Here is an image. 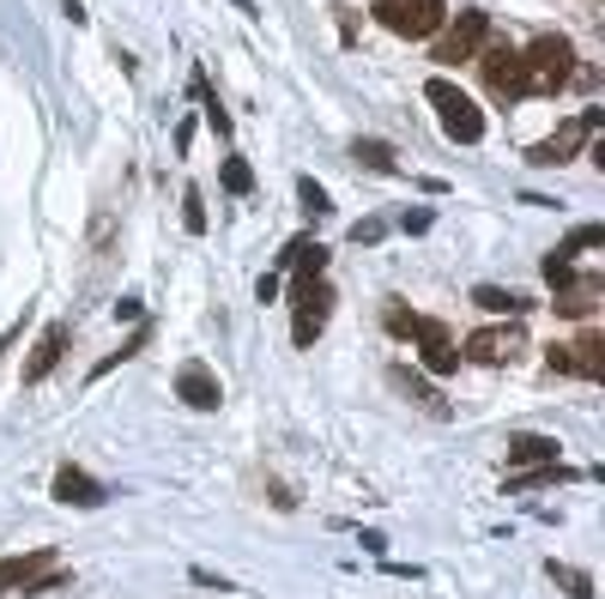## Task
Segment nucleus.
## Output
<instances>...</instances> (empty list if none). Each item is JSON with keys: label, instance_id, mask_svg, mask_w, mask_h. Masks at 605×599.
<instances>
[{"label": "nucleus", "instance_id": "f257e3e1", "mask_svg": "<svg viewBox=\"0 0 605 599\" xmlns=\"http://www.w3.org/2000/svg\"><path fill=\"white\" fill-rule=\"evenodd\" d=\"M424 97L436 104V116H442V133H448V140H461V145H478V140H485V109H478L473 97L454 85V79L436 73L430 85H424Z\"/></svg>", "mask_w": 605, "mask_h": 599}, {"label": "nucleus", "instance_id": "b1692460", "mask_svg": "<svg viewBox=\"0 0 605 599\" xmlns=\"http://www.w3.org/2000/svg\"><path fill=\"white\" fill-rule=\"evenodd\" d=\"M382 321H388V333H400V339H412V333H418V315H412V309H406V303H400V297H388Z\"/></svg>", "mask_w": 605, "mask_h": 599}, {"label": "nucleus", "instance_id": "20e7f679", "mask_svg": "<svg viewBox=\"0 0 605 599\" xmlns=\"http://www.w3.org/2000/svg\"><path fill=\"white\" fill-rule=\"evenodd\" d=\"M473 61H478V73H485V85H490V97H497V104H521V97H526V61H521V49L490 43V49H478Z\"/></svg>", "mask_w": 605, "mask_h": 599}, {"label": "nucleus", "instance_id": "5701e85b", "mask_svg": "<svg viewBox=\"0 0 605 599\" xmlns=\"http://www.w3.org/2000/svg\"><path fill=\"white\" fill-rule=\"evenodd\" d=\"M600 243H605V224H581V231H569L564 243H557V255L569 261V255H581V248H600Z\"/></svg>", "mask_w": 605, "mask_h": 599}, {"label": "nucleus", "instance_id": "72a5a7b5", "mask_svg": "<svg viewBox=\"0 0 605 599\" xmlns=\"http://www.w3.org/2000/svg\"><path fill=\"white\" fill-rule=\"evenodd\" d=\"M376 7H406V0H376Z\"/></svg>", "mask_w": 605, "mask_h": 599}, {"label": "nucleus", "instance_id": "1a4fd4ad", "mask_svg": "<svg viewBox=\"0 0 605 599\" xmlns=\"http://www.w3.org/2000/svg\"><path fill=\"white\" fill-rule=\"evenodd\" d=\"M412 339L424 345V369H430V376H454V369H461V352H454V339H448L442 321H424L418 315V333Z\"/></svg>", "mask_w": 605, "mask_h": 599}, {"label": "nucleus", "instance_id": "412c9836", "mask_svg": "<svg viewBox=\"0 0 605 599\" xmlns=\"http://www.w3.org/2000/svg\"><path fill=\"white\" fill-rule=\"evenodd\" d=\"M352 152H357V164H369L376 176H394V169H400V164H394V152H388L382 140H357Z\"/></svg>", "mask_w": 605, "mask_h": 599}, {"label": "nucleus", "instance_id": "ddd939ff", "mask_svg": "<svg viewBox=\"0 0 605 599\" xmlns=\"http://www.w3.org/2000/svg\"><path fill=\"white\" fill-rule=\"evenodd\" d=\"M61 352H67V321H55V327H43L37 352H31V364H25V381H43L55 364H61Z\"/></svg>", "mask_w": 605, "mask_h": 599}, {"label": "nucleus", "instance_id": "473e14b6", "mask_svg": "<svg viewBox=\"0 0 605 599\" xmlns=\"http://www.w3.org/2000/svg\"><path fill=\"white\" fill-rule=\"evenodd\" d=\"M254 297H261V303H273V297H278V273H266L261 285H254Z\"/></svg>", "mask_w": 605, "mask_h": 599}, {"label": "nucleus", "instance_id": "cd10ccee", "mask_svg": "<svg viewBox=\"0 0 605 599\" xmlns=\"http://www.w3.org/2000/svg\"><path fill=\"white\" fill-rule=\"evenodd\" d=\"M352 243H382V219H357L352 224Z\"/></svg>", "mask_w": 605, "mask_h": 599}, {"label": "nucleus", "instance_id": "c756f323", "mask_svg": "<svg viewBox=\"0 0 605 599\" xmlns=\"http://www.w3.org/2000/svg\"><path fill=\"white\" fill-rule=\"evenodd\" d=\"M545 364H551L557 376H569V345H551V352H545Z\"/></svg>", "mask_w": 605, "mask_h": 599}, {"label": "nucleus", "instance_id": "7ed1b4c3", "mask_svg": "<svg viewBox=\"0 0 605 599\" xmlns=\"http://www.w3.org/2000/svg\"><path fill=\"white\" fill-rule=\"evenodd\" d=\"M290 309H297L290 339L309 352V345L321 339V327H328V315H333V285L321 273H297V285H290Z\"/></svg>", "mask_w": 605, "mask_h": 599}, {"label": "nucleus", "instance_id": "f3484780", "mask_svg": "<svg viewBox=\"0 0 605 599\" xmlns=\"http://www.w3.org/2000/svg\"><path fill=\"white\" fill-rule=\"evenodd\" d=\"M388 381H394V388H400V394H406V400H412V406H424V412H430V418H448V406H442V394H430V388H424V381H418V376H412V369H388Z\"/></svg>", "mask_w": 605, "mask_h": 599}, {"label": "nucleus", "instance_id": "39448f33", "mask_svg": "<svg viewBox=\"0 0 605 599\" xmlns=\"http://www.w3.org/2000/svg\"><path fill=\"white\" fill-rule=\"evenodd\" d=\"M600 121H605V109H581L576 121H564V128L551 133V140H539L533 152H526V164H545V169H557V164H569V157L581 152V145L600 133Z\"/></svg>", "mask_w": 605, "mask_h": 599}, {"label": "nucleus", "instance_id": "423d86ee", "mask_svg": "<svg viewBox=\"0 0 605 599\" xmlns=\"http://www.w3.org/2000/svg\"><path fill=\"white\" fill-rule=\"evenodd\" d=\"M376 19H382L394 37H436V31L448 25V7L442 0H406V7H376Z\"/></svg>", "mask_w": 605, "mask_h": 599}, {"label": "nucleus", "instance_id": "bb28decb", "mask_svg": "<svg viewBox=\"0 0 605 599\" xmlns=\"http://www.w3.org/2000/svg\"><path fill=\"white\" fill-rule=\"evenodd\" d=\"M545 285L551 291H564V285H576V267L564 261V255H545Z\"/></svg>", "mask_w": 605, "mask_h": 599}, {"label": "nucleus", "instance_id": "a878e982", "mask_svg": "<svg viewBox=\"0 0 605 599\" xmlns=\"http://www.w3.org/2000/svg\"><path fill=\"white\" fill-rule=\"evenodd\" d=\"M182 224H188V231H206V200H200V188H188V195H182Z\"/></svg>", "mask_w": 605, "mask_h": 599}, {"label": "nucleus", "instance_id": "f03ea898", "mask_svg": "<svg viewBox=\"0 0 605 599\" xmlns=\"http://www.w3.org/2000/svg\"><path fill=\"white\" fill-rule=\"evenodd\" d=\"M526 61V92H545L557 97L576 79V49H569V37H539L533 49H521Z\"/></svg>", "mask_w": 605, "mask_h": 599}, {"label": "nucleus", "instance_id": "4468645a", "mask_svg": "<svg viewBox=\"0 0 605 599\" xmlns=\"http://www.w3.org/2000/svg\"><path fill=\"white\" fill-rule=\"evenodd\" d=\"M557 460V436H509V467H551Z\"/></svg>", "mask_w": 605, "mask_h": 599}, {"label": "nucleus", "instance_id": "7c9ffc66", "mask_svg": "<svg viewBox=\"0 0 605 599\" xmlns=\"http://www.w3.org/2000/svg\"><path fill=\"white\" fill-rule=\"evenodd\" d=\"M430 224H436L430 212H406V236H424V231H430Z\"/></svg>", "mask_w": 605, "mask_h": 599}, {"label": "nucleus", "instance_id": "f8f14e48", "mask_svg": "<svg viewBox=\"0 0 605 599\" xmlns=\"http://www.w3.org/2000/svg\"><path fill=\"white\" fill-rule=\"evenodd\" d=\"M43 569H55L49 551H25V557H7V563H0V594H19V587H31Z\"/></svg>", "mask_w": 605, "mask_h": 599}, {"label": "nucleus", "instance_id": "393cba45", "mask_svg": "<svg viewBox=\"0 0 605 599\" xmlns=\"http://www.w3.org/2000/svg\"><path fill=\"white\" fill-rule=\"evenodd\" d=\"M224 188H230V195H249V188H254V169L242 164V157H224Z\"/></svg>", "mask_w": 605, "mask_h": 599}, {"label": "nucleus", "instance_id": "4be33fe9", "mask_svg": "<svg viewBox=\"0 0 605 599\" xmlns=\"http://www.w3.org/2000/svg\"><path fill=\"white\" fill-rule=\"evenodd\" d=\"M297 195H302V212H309V219H328V212H333L328 188H321L316 176H297Z\"/></svg>", "mask_w": 605, "mask_h": 599}, {"label": "nucleus", "instance_id": "9d476101", "mask_svg": "<svg viewBox=\"0 0 605 599\" xmlns=\"http://www.w3.org/2000/svg\"><path fill=\"white\" fill-rule=\"evenodd\" d=\"M104 496H109V491H104V484H97L85 467H61V472H55V503H67V508H97Z\"/></svg>", "mask_w": 605, "mask_h": 599}, {"label": "nucleus", "instance_id": "6e6552de", "mask_svg": "<svg viewBox=\"0 0 605 599\" xmlns=\"http://www.w3.org/2000/svg\"><path fill=\"white\" fill-rule=\"evenodd\" d=\"M521 352H526L521 327H478V333H466L461 357H473V364H514Z\"/></svg>", "mask_w": 605, "mask_h": 599}, {"label": "nucleus", "instance_id": "6ab92c4d", "mask_svg": "<svg viewBox=\"0 0 605 599\" xmlns=\"http://www.w3.org/2000/svg\"><path fill=\"white\" fill-rule=\"evenodd\" d=\"M545 575H551V582L564 587L569 599H593V575L576 569V563H557V557H551V563H545Z\"/></svg>", "mask_w": 605, "mask_h": 599}, {"label": "nucleus", "instance_id": "a211bd4d", "mask_svg": "<svg viewBox=\"0 0 605 599\" xmlns=\"http://www.w3.org/2000/svg\"><path fill=\"white\" fill-rule=\"evenodd\" d=\"M473 303H478L485 315H521V309H533V303H526L521 291H502V285H478V291H473Z\"/></svg>", "mask_w": 605, "mask_h": 599}, {"label": "nucleus", "instance_id": "2eb2a0df", "mask_svg": "<svg viewBox=\"0 0 605 599\" xmlns=\"http://www.w3.org/2000/svg\"><path fill=\"white\" fill-rule=\"evenodd\" d=\"M569 376H588V381L605 376V339L600 333H581L576 345H569Z\"/></svg>", "mask_w": 605, "mask_h": 599}, {"label": "nucleus", "instance_id": "9b49d317", "mask_svg": "<svg viewBox=\"0 0 605 599\" xmlns=\"http://www.w3.org/2000/svg\"><path fill=\"white\" fill-rule=\"evenodd\" d=\"M176 394H182L194 412H218V400H224V394H218V376H212L206 364H182V369H176Z\"/></svg>", "mask_w": 605, "mask_h": 599}, {"label": "nucleus", "instance_id": "aec40b11", "mask_svg": "<svg viewBox=\"0 0 605 599\" xmlns=\"http://www.w3.org/2000/svg\"><path fill=\"white\" fill-rule=\"evenodd\" d=\"M593 297H600V279H576V285L557 291V315H588Z\"/></svg>", "mask_w": 605, "mask_h": 599}, {"label": "nucleus", "instance_id": "c85d7f7f", "mask_svg": "<svg viewBox=\"0 0 605 599\" xmlns=\"http://www.w3.org/2000/svg\"><path fill=\"white\" fill-rule=\"evenodd\" d=\"M206 128H212V133H230V116L218 109V97H206Z\"/></svg>", "mask_w": 605, "mask_h": 599}, {"label": "nucleus", "instance_id": "f704fd0d", "mask_svg": "<svg viewBox=\"0 0 605 599\" xmlns=\"http://www.w3.org/2000/svg\"><path fill=\"white\" fill-rule=\"evenodd\" d=\"M237 7H242V13H254V0H237Z\"/></svg>", "mask_w": 605, "mask_h": 599}, {"label": "nucleus", "instance_id": "0eeeda50", "mask_svg": "<svg viewBox=\"0 0 605 599\" xmlns=\"http://www.w3.org/2000/svg\"><path fill=\"white\" fill-rule=\"evenodd\" d=\"M485 37H490V19H485V13H461L454 25H442V43H436V61H442V67H461V61H473V55L485 49Z\"/></svg>", "mask_w": 605, "mask_h": 599}, {"label": "nucleus", "instance_id": "dca6fc26", "mask_svg": "<svg viewBox=\"0 0 605 599\" xmlns=\"http://www.w3.org/2000/svg\"><path fill=\"white\" fill-rule=\"evenodd\" d=\"M278 267H297V273H328V248H321L316 236H297V243H285Z\"/></svg>", "mask_w": 605, "mask_h": 599}, {"label": "nucleus", "instance_id": "2f4dec72", "mask_svg": "<svg viewBox=\"0 0 605 599\" xmlns=\"http://www.w3.org/2000/svg\"><path fill=\"white\" fill-rule=\"evenodd\" d=\"M116 321H140V297H121L116 303Z\"/></svg>", "mask_w": 605, "mask_h": 599}]
</instances>
